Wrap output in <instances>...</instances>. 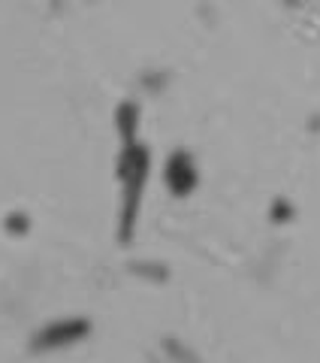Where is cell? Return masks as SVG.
<instances>
[{
    "label": "cell",
    "instance_id": "1",
    "mask_svg": "<svg viewBox=\"0 0 320 363\" xmlns=\"http://www.w3.org/2000/svg\"><path fill=\"white\" fill-rule=\"evenodd\" d=\"M145 167H148V157L142 149H130L124 152L121 157V179L127 185V209H124V236L130 230V221H133V200H139V188H142V179H145Z\"/></svg>",
    "mask_w": 320,
    "mask_h": 363
},
{
    "label": "cell",
    "instance_id": "2",
    "mask_svg": "<svg viewBox=\"0 0 320 363\" xmlns=\"http://www.w3.org/2000/svg\"><path fill=\"white\" fill-rule=\"evenodd\" d=\"M91 327L79 318H70V321H55L45 330H40L33 336V348H58V345H70L76 339H82Z\"/></svg>",
    "mask_w": 320,
    "mask_h": 363
},
{
    "label": "cell",
    "instance_id": "3",
    "mask_svg": "<svg viewBox=\"0 0 320 363\" xmlns=\"http://www.w3.org/2000/svg\"><path fill=\"white\" fill-rule=\"evenodd\" d=\"M166 182L169 188L176 191V194H188L193 188V182H197V173H193V164L188 155H173L169 157V167H166Z\"/></svg>",
    "mask_w": 320,
    "mask_h": 363
},
{
    "label": "cell",
    "instance_id": "4",
    "mask_svg": "<svg viewBox=\"0 0 320 363\" xmlns=\"http://www.w3.org/2000/svg\"><path fill=\"white\" fill-rule=\"evenodd\" d=\"M9 218H13V221H9V230H25V215H9Z\"/></svg>",
    "mask_w": 320,
    "mask_h": 363
}]
</instances>
